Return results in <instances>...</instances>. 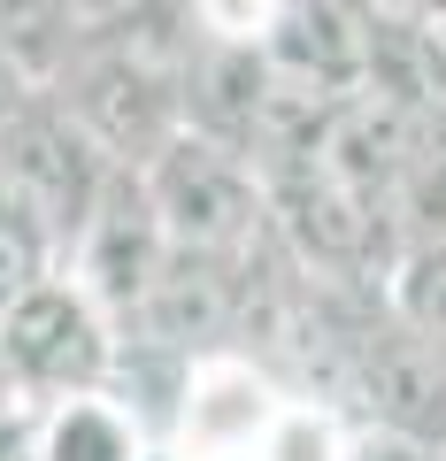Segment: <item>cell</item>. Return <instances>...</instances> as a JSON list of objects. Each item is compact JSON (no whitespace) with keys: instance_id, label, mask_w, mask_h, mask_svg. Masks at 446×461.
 I'll return each mask as SVG.
<instances>
[{"instance_id":"6da1fadb","label":"cell","mask_w":446,"mask_h":461,"mask_svg":"<svg viewBox=\"0 0 446 461\" xmlns=\"http://www.w3.org/2000/svg\"><path fill=\"white\" fill-rule=\"evenodd\" d=\"M132 177L147 193L169 254H200V262H232V269L269 254V200H262V169L247 154L215 147L200 131H177Z\"/></svg>"},{"instance_id":"7a4b0ae2","label":"cell","mask_w":446,"mask_h":461,"mask_svg":"<svg viewBox=\"0 0 446 461\" xmlns=\"http://www.w3.org/2000/svg\"><path fill=\"white\" fill-rule=\"evenodd\" d=\"M108 169L116 162L54 108L47 85L0 123V208L23 215V223L54 247V269H62V254L77 247V230H85V215H93Z\"/></svg>"},{"instance_id":"3957f363","label":"cell","mask_w":446,"mask_h":461,"mask_svg":"<svg viewBox=\"0 0 446 461\" xmlns=\"http://www.w3.org/2000/svg\"><path fill=\"white\" fill-rule=\"evenodd\" d=\"M0 377L16 384L23 415L54 408V400H77V393H108V377H116V323L54 269L23 300L0 308Z\"/></svg>"},{"instance_id":"277c9868","label":"cell","mask_w":446,"mask_h":461,"mask_svg":"<svg viewBox=\"0 0 446 461\" xmlns=\"http://www.w3.org/2000/svg\"><path fill=\"white\" fill-rule=\"evenodd\" d=\"M339 415L362 438H400V446L446 454V354H431L423 339H408L378 308V323L362 330V346H354V362H347Z\"/></svg>"},{"instance_id":"5b68a950","label":"cell","mask_w":446,"mask_h":461,"mask_svg":"<svg viewBox=\"0 0 446 461\" xmlns=\"http://www.w3.org/2000/svg\"><path fill=\"white\" fill-rule=\"evenodd\" d=\"M162 230H154V208L147 193H139L132 169H108V185H100L93 215H85L77 247L62 254V277L77 285L85 300H93L108 323H123V315L139 308V293L154 285V269H162Z\"/></svg>"},{"instance_id":"8992f818","label":"cell","mask_w":446,"mask_h":461,"mask_svg":"<svg viewBox=\"0 0 446 461\" xmlns=\"http://www.w3.org/2000/svg\"><path fill=\"white\" fill-rule=\"evenodd\" d=\"M378 0H285V16L269 23L262 62L293 85H315V93H362L369 54H378Z\"/></svg>"},{"instance_id":"52a82bcc","label":"cell","mask_w":446,"mask_h":461,"mask_svg":"<svg viewBox=\"0 0 446 461\" xmlns=\"http://www.w3.org/2000/svg\"><path fill=\"white\" fill-rule=\"evenodd\" d=\"M23 438H32V461H139L154 446L147 423L116 393H77V400H54V408H32Z\"/></svg>"},{"instance_id":"ba28073f","label":"cell","mask_w":446,"mask_h":461,"mask_svg":"<svg viewBox=\"0 0 446 461\" xmlns=\"http://www.w3.org/2000/svg\"><path fill=\"white\" fill-rule=\"evenodd\" d=\"M385 230H393V254L446 239V108L415 115L400 177H393V193H385Z\"/></svg>"},{"instance_id":"9c48e42d","label":"cell","mask_w":446,"mask_h":461,"mask_svg":"<svg viewBox=\"0 0 446 461\" xmlns=\"http://www.w3.org/2000/svg\"><path fill=\"white\" fill-rule=\"evenodd\" d=\"M378 300H385V315H393L408 339H423L431 354H446V239L400 247L393 262H385Z\"/></svg>"},{"instance_id":"30bf717a","label":"cell","mask_w":446,"mask_h":461,"mask_svg":"<svg viewBox=\"0 0 446 461\" xmlns=\"http://www.w3.org/2000/svg\"><path fill=\"white\" fill-rule=\"evenodd\" d=\"M185 16H193L200 39H223V47H254L262 54L269 23L285 16V0H185Z\"/></svg>"},{"instance_id":"8fae6325","label":"cell","mask_w":446,"mask_h":461,"mask_svg":"<svg viewBox=\"0 0 446 461\" xmlns=\"http://www.w3.org/2000/svg\"><path fill=\"white\" fill-rule=\"evenodd\" d=\"M39 277H54V247L23 223V215L0 208V308H8V300H23Z\"/></svg>"},{"instance_id":"7c38bea8","label":"cell","mask_w":446,"mask_h":461,"mask_svg":"<svg viewBox=\"0 0 446 461\" xmlns=\"http://www.w3.org/2000/svg\"><path fill=\"white\" fill-rule=\"evenodd\" d=\"M54 8H62V47H69V39H93V32H108V23L147 16L154 0H54Z\"/></svg>"},{"instance_id":"4fadbf2b","label":"cell","mask_w":446,"mask_h":461,"mask_svg":"<svg viewBox=\"0 0 446 461\" xmlns=\"http://www.w3.org/2000/svg\"><path fill=\"white\" fill-rule=\"evenodd\" d=\"M39 85H47V77H39V62H32L23 47H8V39H0V123H8V115H16Z\"/></svg>"},{"instance_id":"5bb4252c","label":"cell","mask_w":446,"mask_h":461,"mask_svg":"<svg viewBox=\"0 0 446 461\" xmlns=\"http://www.w3.org/2000/svg\"><path fill=\"white\" fill-rule=\"evenodd\" d=\"M16 415H23V400H16V384H8V377H0V430H8V423H16Z\"/></svg>"},{"instance_id":"9a60e30c","label":"cell","mask_w":446,"mask_h":461,"mask_svg":"<svg viewBox=\"0 0 446 461\" xmlns=\"http://www.w3.org/2000/svg\"><path fill=\"white\" fill-rule=\"evenodd\" d=\"M431 54H439V100H446V16L431 23Z\"/></svg>"},{"instance_id":"2e32d148","label":"cell","mask_w":446,"mask_h":461,"mask_svg":"<svg viewBox=\"0 0 446 461\" xmlns=\"http://www.w3.org/2000/svg\"><path fill=\"white\" fill-rule=\"evenodd\" d=\"M139 461H177V454H169V446H147V454H139Z\"/></svg>"}]
</instances>
